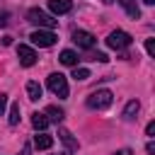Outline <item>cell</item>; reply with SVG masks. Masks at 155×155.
I'll use <instances>...</instances> for the list:
<instances>
[{
  "label": "cell",
  "mask_w": 155,
  "mask_h": 155,
  "mask_svg": "<svg viewBox=\"0 0 155 155\" xmlns=\"http://www.w3.org/2000/svg\"><path fill=\"white\" fill-rule=\"evenodd\" d=\"M61 155H70V153H61Z\"/></svg>",
  "instance_id": "83f0119b"
},
{
  "label": "cell",
  "mask_w": 155,
  "mask_h": 155,
  "mask_svg": "<svg viewBox=\"0 0 155 155\" xmlns=\"http://www.w3.org/2000/svg\"><path fill=\"white\" fill-rule=\"evenodd\" d=\"M31 126H34L36 131H44V128L48 126V119H46L44 114H39V111H34V114H31Z\"/></svg>",
  "instance_id": "2e32d148"
},
{
  "label": "cell",
  "mask_w": 155,
  "mask_h": 155,
  "mask_svg": "<svg viewBox=\"0 0 155 155\" xmlns=\"http://www.w3.org/2000/svg\"><path fill=\"white\" fill-rule=\"evenodd\" d=\"M145 133H148V136H155V121H150V124L145 126Z\"/></svg>",
  "instance_id": "7402d4cb"
},
{
  "label": "cell",
  "mask_w": 155,
  "mask_h": 155,
  "mask_svg": "<svg viewBox=\"0 0 155 155\" xmlns=\"http://www.w3.org/2000/svg\"><path fill=\"white\" fill-rule=\"evenodd\" d=\"M111 102H114V94H111L109 90H94V92L87 97V107H90V109H107Z\"/></svg>",
  "instance_id": "3957f363"
},
{
  "label": "cell",
  "mask_w": 155,
  "mask_h": 155,
  "mask_svg": "<svg viewBox=\"0 0 155 155\" xmlns=\"http://www.w3.org/2000/svg\"><path fill=\"white\" fill-rule=\"evenodd\" d=\"M7 17H10V15H7L5 10H0V27H5V24H7Z\"/></svg>",
  "instance_id": "cb8c5ba5"
},
{
  "label": "cell",
  "mask_w": 155,
  "mask_h": 155,
  "mask_svg": "<svg viewBox=\"0 0 155 155\" xmlns=\"http://www.w3.org/2000/svg\"><path fill=\"white\" fill-rule=\"evenodd\" d=\"M143 2H145V5H153V2H155V0H143Z\"/></svg>",
  "instance_id": "484cf974"
},
{
  "label": "cell",
  "mask_w": 155,
  "mask_h": 155,
  "mask_svg": "<svg viewBox=\"0 0 155 155\" xmlns=\"http://www.w3.org/2000/svg\"><path fill=\"white\" fill-rule=\"evenodd\" d=\"M5 107H7V94H0V116H2Z\"/></svg>",
  "instance_id": "44dd1931"
},
{
  "label": "cell",
  "mask_w": 155,
  "mask_h": 155,
  "mask_svg": "<svg viewBox=\"0 0 155 155\" xmlns=\"http://www.w3.org/2000/svg\"><path fill=\"white\" fill-rule=\"evenodd\" d=\"M58 138H61V140H63V143L68 145V153H73V150H78V140L73 138V133H70V131H65V128H61V131H58Z\"/></svg>",
  "instance_id": "7c38bea8"
},
{
  "label": "cell",
  "mask_w": 155,
  "mask_h": 155,
  "mask_svg": "<svg viewBox=\"0 0 155 155\" xmlns=\"http://www.w3.org/2000/svg\"><path fill=\"white\" fill-rule=\"evenodd\" d=\"M111 155H133V150H131V148H121V150H116V153H111Z\"/></svg>",
  "instance_id": "603a6c76"
},
{
  "label": "cell",
  "mask_w": 155,
  "mask_h": 155,
  "mask_svg": "<svg viewBox=\"0 0 155 155\" xmlns=\"http://www.w3.org/2000/svg\"><path fill=\"white\" fill-rule=\"evenodd\" d=\"M102 2H107V5H109V2H114V0H102Z\"/></svg>",
  "instance_id": "4316f807"
},
{
  "label": "cell",
  "mask_w": 155,
  "mask_h": 155,
  "mask_svg": "<svg viewBox=\"0 0 155 155\" xmlns=\"http://www.w3.org/2000/svg\"><path fill=\"white\" fill-rule=\"evenodd\" d=\"M48 10L53 15H65L73 10V2L70 0H48Z\"/></svg>",
  "instance_id": "ba28073f"
},
{
  "label": "cell",
  "mask_w": 155,
  "mask_h": 155,
  "mask_svg": "<svg viewBox=\"0 0 155 155\" xmlns=\"http://www.w3.org/2000/svg\"><path fill=\"white\" fill-rule=\"evenodd\" d=\"M73 41H75L80 48H85V51H90V48L97 44L94 34H90V31H85V29H75V31H73Z\"/></svg>",
  "instance_id": "8992f818"
},
{
  "label": "cell",
  "mask_w": 155,
  "mask_h": 155,
  "mask_svg": "<svg viewBox=\"0 0 155 155\" xmlns=\"http://www.w3.org/2000/svg\"><path fill=\"white\" fill-rule=\"evenodd\" d=\"M138 109H140V104H138V99H131L128 104H126V109H124V119H136V114H138Z\"/></svg>",
  "instance_id": "9a60e30c"
},
{
  "label": "cell",
  "mask_w": 155,
  "mask_h": 155,
  "mask_svg": "<svg viewBox=\"0 0 155 155\" xmlns=\"http://www.w3.org/2000/svg\"><path fill=\"white\" fill-rule=\"evenodd\" d=\"M73 78H75V80H87V78H90V70L75 65V68H73Z\"/></svg>",
  "instance_id": "ac0fdd59"
},
{
  "label": "cell",
  "mask_w": 155,
  "mask_h": 155,
  "mask_svg": "<svg viewBox=\"0 0 155 155\" xmlns=\"http://www.w3.org/2000/svg\"><path fill=\"white\" fill-rule=\"evenodd\" d=\"M61 63L63 65H78V53L75 51H70V48H65V51H61Z\"/></svg>",
  "instance_id": "5bb4252c"
},
{
  "label": "cell",
  "mask_w": 155,
  "mask_h": 155,
  "mask_svg": "<svg viewBox=\"0 0 155 155\" xmlns=\"http://www.w3.org/2000/svg\"><path fill=\"white\" fill-rule=\"evenodd\" d=\"M34 145H36L39 150H48V148L53 145V138H51L48 133H44V131H41V133H36V136H34Z\"/></svg>",
  "instance_id": "9c48e42d"
},
{
  "label": "cell",
  "mask_w": 155,
  "mask_h": 155,
  "mask_svg": "<svg viewBox=\"0 0 155 155\" xmlns=\"http://www.w3.org/2000/svg\"><path fill=\"white\" fill-rule=\"evenodd\" d=\"M145 150H148V155H155V143H148Z\"/></svg>",
  "instance_id": "d4e9b609"
},
{
  "label": "cell",
  "mask_w": 155,
  "mask_h": 155,
  "mask_svg": "<svg viewBox=\"0 0 155 155\" xmlns=\"http://www.w3.org/2000/svg\"><path fill=\"white\" fill-rule=\"evenodd\" d=\"M29 39H31V44H34V46L48 48V46H53V44H56V39H58V36H56L51 29H36V31H31V36H29Z\"/></svg>",
  "instance_id": "5b68a950"
},
{
  "label": "cell",
  "mask_w": 155,
  "mask_h": 155,
  "mask_svg": "<svg viewBox=\"0 0 155 155\" xmlns=\"http://www.w3.org/2000/svg\"><path fill=\"white\" fill-rule=\"evenodd\" d=\"M119 5L128 12V17H131V19H138V17H140V7L136 5V0H119Z\"/></svg>",
  "instance_id": "30bf717a"
},
{
  "label": "cell",
  "mask_w": 155,
  "mask_h": 155,
  "mask_svg": "<svg viewBox=\"0 0 155 155\" xmlns=\"http://www.w3.org/2000/svg\"><path fill=\"white\" fill-rule=\"evenodd\" d=\"M27 94H29V99H31V102L41 99V85H39L36 80H29V82H27Z\"/></svg>",
  "instance_id": "4fadbf2b"
},
{
  "label": "cell",
  "mask_w": 155,
  "mask_h": 155,
  "mask_svg": "<svg viewBox=\"0 0 155 155\" xmlns=\"http://www.w3.org/2000/svg\"><path fill=\"white\" fill-rule=\"evenodd\" d=\"M44 116H46L48 121H56V124H61L65 114H63V109H61V107H56V104H51V107H46V114H44Z\"/></svg>",
  "instance_id": "8fae6325"
},
{
  "label": "cell",
  "mask_w": 155,
  "mask_h": 155,
  "mask_svg": "<svg viewBox=\"0 0 155 155\" xmlns=\"http://www.w3.org/2000/svg\"><path fill=\"white\" fill-rule=\"evenodd\" d=\"M19 124V104H12L10 107V126H17Z\"/></svg>",
  "instance_id": "e0dca14e"
},
{
  "label": "cell",
  "mask_w": 155,
  "mask_h": 155,
  "mask_svg": "<svg viewBox=\"0 0 155 155\" xmlns=\"http://www.w3.org/2000/svg\"><path fill=\"white\" fill-rule=\"evenodd\" d=\"M27 19H29L31 24H36L39 29H53V27H56V19H53L51 15H46L44 10H39V7H31V10L27 12Z\"/></svg>",
  "instance_id": "6da1fadb"
},
{
  "label": "cell",
  "mask_w": 155,
  "mask_h": 155,
  "mask_svg": "<svg viewBox=\"0 0 155 155\" xmlns=\"http://www.w3.org/2000/svg\"><path fill=\"white\" fill-rule=\"evenodd\" d=\"M17 58H19V63H22L24 68H31V65L36 63V53H34V48H29V46H17Z\"/></svg>",
  "instance_id": "52a82bcc"
},
{
  "label": "cell",
  "mask_w": 155,
  "mask_h": 155,
  "mask_svg": "<svg viewBox=\"0 0 155 155\" xmlns=\"http://www.w3.org/2000/svg\"><path fill=\"white\" fill-rule=\"evenodd\" d=\"M90 61H99V63H107V61H109V56H107V53H102V51H97V53H92V56H90Z\"/></svg>",
  "instance_id": "d6986e66"
},
{
  "label": "cell",
  "mask_w": 155,
  "mask_h": 155,
  "mask_svg": "<svg viewBox=\"0 0 155 155\" xmlns=\"http://www.w3.org/2000/svg\"><path fill=\"white\" fill-rule=\"evenodd\" d=\"M145 51L148 56H155V39H145Z\"/></svg>",
  "instance_id": "ffe728a7"
},
{
  "label": "cell",
  "mask_w": 155,
  "mask_h": 155,
  "mask_svg": "<svg viewBox=\"0 0 155 155\" xmlns=\"http://www.w3.org/2000/svg\"><path fill=\"white\" fill-rule=\"evenodd\" d=\"M131 41H133V36H131L128 31H121V29H116V31H111V34L107 36V46L114 48V51H124V48H128Z\"/></svg>",
  "instance_id": "7a4b0ae2"
},
{
  "label": "cell",
  "mask_w": 155,
  "mask_h": 155,
  "mask_svg": "<svg viewBox=\"0 0 155 155\" xmlns=\"http://www.w3.org/2000/svg\"><path fill=\"white\" fill-rule=\"evenodd\" d=\"M48 90H51L56 97L65 99V97H68V80H65L61 73H51V75H48Z\"/></svg>",
  "instance_id": "277c9868"
}]
</instances>
